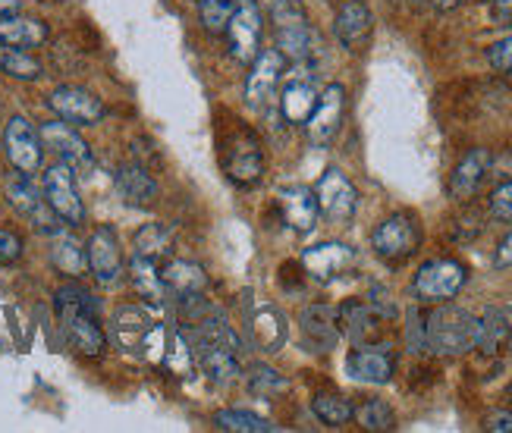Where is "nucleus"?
<instances>
[{
	"mask_svg": "<svg viewBox=\"0 0 512 433\" xmlns=\"http://www.w3.org/2000/svg\"><path fill=\"white\" fill-rule=\"evenodd\" d=\"M478 330L481 317L469 314L465 308H437L425 321V343L437 355H462L469 349H478Z\"/></svg>",
	"mask_w": 512,
	"mask_h": 433,
	"instance_id": "nucleus-1",
	"label": "nucleus"
},
{
	"mask_svg": "<svg viewBox=\"0 0 512 433\" xmlns=\"http://www.w3.org/2000/svg\"><path fill=\"white\" fill-rule=\"evenodd\" d=\"M261 4L271 13L277 51L293 63H305L311 51H315V32L308 26L302 4L299 0H261Z\"/></svg>",
	"mask_w": 512,
	"mask_h": 433,
	"instance_id": "nucleus-2",
	"label": "nucleus"
},
{
	"mask_svg": "<svg viewBox=\"0 0 512 433\" xmlns=\"http://www.w3.org/2000/svg\"><path fill=\"white\" fill-rule=\"evenodd\" d=\"M465 280H469V270H465L459 261L440 258V261L421 264V270L415 273L412 289L421 302H450L462 292Z\"/></svg>",
	"mask_w": 512,
	"mask_h": 433,
	"instance_id": "nucleus-3",
	"label": "nucleus"
},
{
	"mask_svg": "<svg viewBox=\"0 0 512 433\" xmlns=\"http://www.w3.org/2000/svg\"><path fill=\"white\" fill-rule=\"evenodd\" d=\"M418 245H421V230L409 214L387 217L371 236V248L377 252V258H384L390 264L409 261L418 252Z\"/></svg>",
	"mask_w": 512,
	"mask_h": 433,
	"instance_id": "nucleus-4",
	"label": "nucleus"
},
{
	"mask_svg": "<svg viewBox=\"0 0 512 433\" xmlns=\"http://www.w3.org/2000/svg\"><path fill=\"white\" fill-rule=\"evenodd\" d=\"M41 192L48 198L51 211L66 223V226H79L85 220V208H82V198H79V189H76V173L70 164H54L48 167L41 179Z\"/></svg>",
	"mask_w": 512,
	"mask_h": 433,
	"instance_id": "nucleus-5",
	"label": "nucleus"
},
{
	"mask_svg": "<svg viewBox=\"0 0 512 433\" xmlns=\"http://www.w3.org/2000/svg\"><path fill=\"white\" fill-rule=\"evenodd\" d=\"M261 29L264 19L258 10V0H236V10L227 19V38H230V54L239 63H252L261 51Z\"/></svg>",
	"mask_w": 512,
	"mask_h": 433,
	"instance_id": "nucleus-6",
	"label": "nucleus"
},
{
	"mask_svg": "<svg viewBox=\"0 0 512 433\" xmlns=\"http://www.w3.org/2000/svg\"><path fill=\"white\" fill-rule=\"evenodd\" d=\"M343 117H346V88L340 82H330L318 95V104L311 110V117L305 120L308 142L318 148H327L333 139H337Z\"/></svg>",
	"mask_w": 512,
	"mask_h": 433,
	"instance_id": "nucleus-7",
	"label": "nucleus"
},
{
	"mask_svg": "<svg viewBox=\"0 0 512 433\" xmlns=\"http://www.w3.org/2000/svg\"><path fill=\"white\" fill-rule=\"evenodd\" d=\"M48 107L57 113V120L70 126H95L104 120V104L98 95L79 85H60L51 91Z\"/></svg>",
	"mask_w": 512,
	"mask_h": 433,
	"instance_id": "nucleus-8",
	"label": "nucleus"
},
{
	"mask_svg": "<svg viewBox=\"0 0 512 433\" xmlns=\"http://www.w3.org/2000/svg\"><path fill=\"white\" fill-rule=\"evenodd\" d=\"M315 198H318V211L333 223H349L355 217V208H359V192H355L349 176L340 173L337 167H330L318 179Z\"/></svg>",
	"mask_w": 512,
	"mask_h": 433,
	"instance_id": "nucleus-9",
	"label": "nucleus"
},
{
	"mask_svg": "<svg viewBox=\"0 0 512 433\" xmlns=\"http://www.w3.org/2000/svg\"><path fill=\"white\" fill-rule=\"evenodd\" d=\"M4 148H7L13 170L26 173V176L38 173L41 157H44L41 135L26 117H19V113H16V117H10L7 126H4Z\"/></svg>",
	"mask_w": 512,
	"mask_h": 433,
	"instance_id": "nucleus-10",
	"label": "nucleus"
},
{
	"mask_svg": "<svg viewBox=\"0 0 512 433\" xmlns=\"http://www.w3.org/2000/svg\"><path fill=\"white\" fill-rule=\"evenodd\" d=\"M7 198H10V204L13 208L22 214V217H29L38 230H44V233H60V217L51 211V204H48V198H44V192H38L35 186H32V179L26 176V173H19L16 170V176L7 182Z\"/></svg>",
	"mask_w": 512,
	"mask_h": 433,
	"instance_id": "nucleus-11",
	"label": "nucleus"
},
{
	"mask_svg": "<svg viewBox=\"0 0 512 433\" xmlns=\"http://www.w3.org/2000/svg\"><path fill=\"white\" fill-rule=\"evenodd\" d=\"M85 255H88V270L95 273L98 283L110 286L123 277V248L110 226H98V230L88 236Z\"/></svg>",
	"mask_w": 512,
	"mask_h": 433,
	"instance_id": "nucleus-12",
	"label": "nucleus"
},
{
	"mask_svg": "<svg viewBox=\"0 0 512 433\" xmlns=\"http://www.w3.org/2000/svg\"><path fill=\"white\" fill-rule=\"evenodd\" d=\"M286 73V57L277 48L258 51L252 60V73L246 79V101L252 107H267L277 98V85Z\"/></svg>",
	"mask_w": 512,
	"mask_h": 433,
	"instance_id": "nucleus-13",
	"label": "nucleus"
},
{
	"mask_svg": "<svg viewBox=\"0 0 512 433\" xmlns=\"http://www.w3.org/2000/svg\"><path fill=\"white\" fill-rule=\"evenodd\" d=\"M302 343L308 352H330L340 343V308L333 305H308L299 317Z\"/></svg>",
	"mask_w": 512,
	"mask_h": 433,
	"instance_id": "nucleus-14",
	"label": "nucleus"
},
{
	"mask_svg": "<svg viewBox=\"0 0 512 433\" xmlns=\"http://www.w3.org/2000/svg\"><path fill=\"white\" fill-rule=\"evenodd\" d=\"M352 264H355V252L343 242H321V245H311L302 252L305 273L318 283H330V280L343 277Z\"/></svg>",
	"mask_w": 512,
	"mask_h": 433,
	"instance_id": "nucleus-15",
	"label": "nucleus"
},
{
	"mask_svg": "<svg viewBox=\"0 0 512 433\" xmlns=\"http://www.w3.org/2000/svg\"><path fill=\"white\" fill-rule=\"evenodd\" d=\"M41 145L51 148L63 164H70L73 170H88L92 167V148L70 123H44L41 126Z\"/></svg>",
	"mask_w": 512,
	"mask_h": 433,
	"instance_id": "nucleus-16",
	"label": "nucleus"
},
{
	"mask_svg": "<svg viewBox=\"0 0 512 433\" xmlns=\"http://www.w3.org/2000/svg\"><path fill=\"white\" fill-rule=\"evenodd\" d=\"M333 32H337V41L346 51H352V54L365 51L371 41V32H374V16L365 0H346L337 13V22H333Z\"/></svg>",
	"mask_w": 512,
	"mask_h": 433,
	"instance_id": "nucleus-17",
	"label": "nucleus"
},
{
	"mask_svg": "<svg viewBox=\"0 0 512 433\" xmlns=\"http://www.w3.org/2000/svg\"><path fill=\"white\" fill-rule=\"evenodd\" d=\"M346 371L352 380L359 383H390L393 371H396V358L387 346H355V352L346 358Z\"/></svg>",
	"mask_w": 512,
	"mask_h": 433,
	"instance_id": "nucleus-18",
	"label": "nucleus"
},
{
	"mask_svg": "<svg viewBox=\"0 0 512 433\" xmlns=\"http://www.w3.org/2000/svg\"><path fill=\"white\" fill-rule=\"evenodd\" d=\"M60 324L63 333L70 339V346L79 355L88 358H101L107 349V336L98 327V314H88V311H60Z\"/></svg>",
	"mask_w": 512,
	"mask_h": 433,
	"instance_id": "nucleus-19",
	"label": "nucleus"
},
{
	"mask_svg": "<svg viewBox=\"0 0 512 433\" xmlns=\"http://www.w3.org/2000/svg\"><path fill=\"white\" fill-rule=\"evenodd\" d=\"M318 95L321 91H318L315 79H311V73L299 70L296 76H289L280 91V110H283L286 123L305 126V120L311 117V110L318 104Z\"/></svg>",
	"mask_w": 512,
	"mask_h": 433,
	"instance_id": "nucleus-20",
	"label": "nucleus"
},
{
	"mask_svg": "<svg viewBox=\"0 0 512 433\" xmlns=\"http://www.w3.org/2000/svg\"><path fill=\"white\" fill-rule=\"evenodd\" d=\"M189 339H192V352H195L198 368H202L214 383L236 380V374H239V352H233L230 346L211 343V339H198L192 333H189Z\"/></svg>",
	"mask_w": 512,
	"mask_h": 433,
	"instance_id": "nucleus-21",
	"label": "nucleus"
},
{
	"mask_svg": "<svg viewBox=\"0 0 512 433\" xmlns=\"http://www.w3.org/2000/svg\"><path fill=\"white\" fill-rule=\"evenodd\" d=\"M280 211H283V220L293 233L299 236H308L315 230L318 223V198L311 189L305 186H293V189H283L280 192Z\"/></svg>",
	"mask_w": 512,
	"mask_h": 433,
	"instance_id": "nucleus-22",
	"label": "nucleus"
},
{
	"mask_svg": "<svg viewBox=\"0 0 512 433\" xmlns=\"http://www.w3.org/2000/svg\"><path fill=\"white\" fill-rule=\"evenodd\" d=\"M227 173L239 186H255L264 173V151L255 135H239L227 154Z\"/></svg>",
	"mask_w": 512,
	"mask_h": 433,
	"instance_id": "nucleus-23",
	"label": "nucleus"
},
{
	"mask_svg": "<svg viewBox=\"0 0 512 433\" xmlns=\"http://www.w3.org/2000/svg\"><path fill=\"white\" fill-rule=\"evenodd\" d=\"M154 330L158 327H154V321L142 308H120L114 314V324H110V333H114V339L126 352H145Z\"/></svg>",
	"mask_w": 512,
	"mask_h": 433,
	"instance_id": "nucleus-24",
	"label": "nucleus"
},
{
	"mask_svg": "<svg viewBox=\"0 0 512 433\" xmlns=\"http://www.w3.org/2000/svg\"><path fill=\"white\" fill-rule=\"evenodd\" d=\"M381 321H387V317L371 302H346L340 308V330H346V336L355 346L371 343V339L381 333Z\"/></svg>",
	"mask_w": 512,
	"mask_h": 433,
	"instance_id": "nucleus-25",
	"label": "nucleus"
},
{
	"mask_svg": "<svg viewBox=\"0 0 512 433\" xmlns=\"http://www.w3.org/2000/svg\"><path fill=\"white\" fill-rule=\"evenodd\" d=\"M491 161H494V157H491V151H487V148H475V151L465 154L462 161H459V167L453 170V182H450L453 198H459V201L472 198L481 189L487 170H491Z\"/></svg>",
	"mask_w": 512,
	"mask_h": 433,
	"instance_id": "nucleus-26",
	"label": "nucleus"
},
{
	"mask_svg": "<svg viewBox=\"0 0 512 433\" xmlns=\"http://www.w3.org/2000/svg\"><path fill=\"white\" fill-rule=\"evenodd\" d=\"M117 189L126 198V204H132V208H151V204L158 201V195H161L158 182L148 176V170L142 164H123L117 170Z\"/></svg>",
	"mask_w": 512,
	"mask_h": 433,
	"instance_id": "nucleus-27",
	"label": "nucleus"
},
{
	"mask_svg": "<svg viewBox=\"0 0 512 433\" xmlns=\"http://www.w3.org/2000/svg\"><path fill=\"white\" fill-rule=\"evenodd\" d=\"M48 41V22L32 16H0V44H13V48H38Z\"/></svg>",
	"mask_w": 512,
	"mask_h": 433,
	"instance_id": "nucleus-28",
	"label": "nucleus"
},
{
	"mask_svg": "<svg viewBox=\"0 0 512 433\" xmlns=\"http://www.w3.org/2000/svg\"><path fill=\"white\" fill-rule=\"evenodd\" d=\"M512 346V314L503 308H487L478 330V349L487 355H503Z\"/></svg>",
	"mask_w": 512,
	"mask_h": 433,
	"instance_id": "nucleus-29",
	"label": "nucleus"
},
{
	"mask_svg": "<svg viewBox=\"0 0 512 433\" xmlns=\"http://www.w3.org/2000/svg\"><path fill=\"white\" fill-rule=\"evenodd\" d=\"M161 277H164V286L180 299V295H192V292H202L208 286V277L205 270L192 264V261H183V258H173L161 267Z\"/></svg>",
	"mask_w": 512,
	"mask_h": 433,
	"instance_id": "nucleus-30",
	"label": "nucleus"
},
{
	"mask_svg": "<svg viewBox=\"0 0 512 433\" xmlns=\"http://www.w3.org/2000/svg\"><path fill=\"white\" fill-rule=\"evenodd\" d=\"M51 261L60 273L66 277H85L88 270V255H85V245L73 236L66 233H54V242H51Z\"/></svg>",
	"mask_w": 512,
	"mask_h": 433,
	"instance_id": "nucleus-31",
	"label": "nucleus"
},
{
	"mask_svg": "<svg viewBox=\"0 0 512 433\" xmlns=\"http://www.w3.org/2000/svg\"><path fill=\"white\" fill-rule=\"evenodd\" d=\"M129 277H132V286L148 302H161L167 295V286H164V277H161V267L154 258H142L136 255L129 264Z\"/></svg>",
	"mask_w": 512,
	"mask_h": 433,
	"instance_id": "nucleus-32",
	"label": "nucleus"
},
{
	"mask_svg": "<svg viewBox=\"0 0 512 433\" xmlns=\"http://www.w3.org/2000/svg\"><path fill=\"white\" fill-rule=\"evenodd\" d=\"M252 336H255L258 349L277 352L286 343V321H283V314L277 308H261L252 317Z\"/></svg>",
	"mask_w": 512,
	"mask_h": 433,
	"instance_id": "nucleus-33",
	"label": "nucleus"
},
{
	"mask_svg": "<svg viewBox=\"0 0 512 433\" xmlns=\"http://www.w3.org/2000/svg\"><path fill=\"white\" fill-rule=\"evenodd\" d=\"M0 73H7L10 79H19V82H35L41 76V63L26 48L0 44Z\"/></svg>",
	"mask_w": 512,
	"mask_h": 433,
	"instance_id": "nucleus-34",
	"label": "nucleus"
},
{
	"mask_svg": "<svg viewBox=\"0 0 512 433\" xmlns=\"http://www.w3.org/2000/svg\"><path fill=\"white\" fill-rule=\"evenodd\" d=\"M214 427L227 430V433H271V430H277L271 421H264L261 415H252V412H242V408H224V412H217Z\"/></svg>",
	"mask_w": 512,
	"mask_h": 433,
	"instance_id": "nucleus-35",
	"label": "nucleus"
},
{
	"mask_svg": "<svg viewBox=\"0 0 512 433\" xmlns=\"http://www.w3.org/2000/svg\"><path fill=\"white\" fill-rule=\"evenodd\" d=\"M311 412L318 415V421H324L327 427H343V424H349V418H352V402L346 399V396H337V393H321V396H315L311 399Z\"/></svg>",
	"mask_w": 512,
	"mask_h": 433,
	"instance_id": "nucleus-36",
	"label": "nucleus"
},
{
	"mask_svg": "<svg viewBox=\"0 0 512 433\" xmlns=\"http://www.w3.org/2000/svg\"><path fill=\"white\" fill-rule=\"evenodd\" d=\"M246 386H249V393L258 396V399H274V396L289 390L286 377L280 371H274V368H267V364H255V368H249Z\"/></svg>",
	"mask_w": 512,
	"mask_h": 433,
	"instance_id": "nucleus-37",
	"label": "nucleus"
},
{
	"mask_svg": "<svg viewBox=\"0 0 512 433\" xmlns=\"http://www.w3.org/2000/svg\"><path fill=\"white\" fill-rule=\"evenodd\" d=\"M352 415L359 418V424H362L365 430L384 433V430H393V427H396V415H393V408H390L384 399H365L359 408H355Z\"/></svg>",
	"mask_w": 512,
	"mask_h": 433,
	"instance_id": "nucleus-38",
	"label": "nucleus"
},
{
	"mask_svg": "<svg viewBox=\"0 0 512 433\" xmlns=\"http://www.w3.org/2000/svg\"><path fill=\"white\" fill-rule=\"evenodd\" d=\"M167 242H170V233L164 230V226L161 223H148V226H142L139 236H136V255L158 261V255H164Z\"/></svg>",
	"mask_w": 512,
	"mask_h": 433,
	"instance_id": "nucleus-39",
	"label": "nucleus"
},
{
	"mask_svg": "<svg viewBox=\"0 0 512 433\" xmlns=\"http://www.w3.org/2000/svg\"><path fill=\"white\" fill-rule=\"evenodd\" d=\"M233 10H236V0H198V13H202L208 32H224Z\"/></svg>",
	"mask_w": 512,
	"mask_h": 433,
	"instance_id": "nucleus-40",
	"label": "nucleus"
},
{
	"mask_svg": "<svg viewBox=\"0 0 512 433\" xmlns=\"http://www.w3.org/2000/svg\"><path fill=\"white\" fill-rule=\"evenodd\" d=\"M57 311H88V314H98V302L92 299V292H85L79 286H63V289H57Z\"/></svg>",
	"mask_w": 512,
	"mask_h": 433,
	"instance_id": "nucleus-41",
	"label": "nucleus"
},
{
	"mask_svg": "<svg viewBox=\"0 0 512 433\" xmlns=\"http://www.w3.org/2000/svg\"><path fill=\"white\" fill-rule=\"evenodd\" d=\"M487 60H491L497 73H512V35L494 41L491 48H487Z\"/></svg>",
	"mask_w": 512,
	"mask_h": 433,
	"instance_id": "nucleus-42",
	"label": "nucleus"
},
{
	"mask_svg": "<svg viewBox=\"0 0 512 433\" xmlns=\"http://www.w3.org/2000/svg\"><path fill=\"white\" fill-rule=\"evenodd\" d=\"M491 214L497 217V220H512V182H503L500 189H494V195H491Z\"/></svg>",
	"mask_w": 512,
	"mask_h": 433,
	"instance_id": "nucleus-43",
	"label": "nucleus"
},
{
	"mask_svg": "<svg viewBox=\"0 0 512 433\" xmlns=\"http://www.w3.org/2000/svg\"><path fill=\"white\" fill-rule=\"evenodd\" d=\"M22 258V239L13 230H0V261L13 264Z\"/></svg>",
	"mask_w": 512,
	"mask_h": 433,
	"instance_id": "nucleus-44",
	"label": "nucleus"
},
{
	"mask_svg": "<svg viewBox=\"0 0 512 433\" xmlns=\"http://www.w3.org/2000/svg\"><path fill=\"white\" fill-rule=\"evenodd\" d=\"M491 19H494V26H500V29H512V0H494Z\"/></svg>",
	"mask_w": 512,
	"mask_h": 433,
	"instance_id": "nucleus-45",
	"label": "nucleus"
},
{
	"mask_svg": "<svg viewBox=\"0 0 512 433\" xmlns=\"http://www.w3.org/2000/svg\"><path fill=\"white\" fill-rule=\"evenodd\" d=\"M487 430H494V433H512V415L509 412H494V415H487Z\"/></svg>",
	"mask_w": 512,
	"mask_h": 433,
	"instance_id": "nucleus-46",
	"label": "nucleus"
},
{
	"mask_svg": "<svg viewBox=\"0 0 512 433\" xmlns=\"http://www.w3.org/2000/svg\"><path fill=\"white\" fill-rule=\"evenodd\" d=\"M497 267H512V233L497 245Z\"/></svg>",
	"mask_w": 512,
	"mask_h": 433,
	"instance_id": "nucleus-47",
	"label": "nucleus"
},
{
	"mask_svg": "<svg viewBox=\"0 0 512 433\" xmlns=\"http://www.w3.org/2000/svg\"><path fill=\"white\" fill-rule=\"evenodd\" d=\"M428 4L434 7V10H440V13H447V10H456L462 0H428Z\"/></svg>",
	"mask_w": 512,
	"mask_h": 433,
	"instance_id": "nucleus-48",
	"label": "nucleus"
},
{
	"mask_svg": "<svg viewBox=\"0 0 512 433\" xmlns=\"http://www.w3.org/2000/svg\"><path fill=\"white\" fill-rule=\"evenodd\" d=\"M19 13V0H0V16Z\"/></svg>",
	"mask_w": 512,
	"mask_h": 433,
	"instance_id": "nucleus-49",
	"label": "nucleus"
}]
</instances>
